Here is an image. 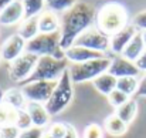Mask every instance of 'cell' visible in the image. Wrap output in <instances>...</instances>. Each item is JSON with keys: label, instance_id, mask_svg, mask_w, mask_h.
Returning <instances> with one entry per match:
<instances>
[{"label": "cell", "instance_id": "6da1fadb", "mask_svg": "<svg viewBox=\"0 0 146 138\" xmlns=\"http://www.w3.org/2000/svg\"><path fill=\"white\" fill-rule=\"evenodd\" d=\"M97 10L91 3L77 1L68 11H65L61 17V47L67 50L71 47L77 37L84 33L87 29L95 24Z\"/></svg>", "mask_w": 146, "mask_h": 138}, {"label": "cell", "instance_id": "7a4b0ae2", "mask_svg": "<svg viewBox=\"0 0 146 138\" xmlns=\"http://www.w3.org/2000/svg\"><path fill=\"white\" fill-rule=\"evenodd\" d=\"M128 10L123 4L116 1L105 3L97 11L95 27L108 37L113 36L116 31L123 29L128 23Z\"/></svg>", "mask_w": 146, "mask_h": 138}, {"label": "cell", "instance_id": "3957f363", "mask_svg": "<svg viewBox=\"0 0 146 138\" xmlns=\"http://www.w3.org/2000/svg\"><path fill=\"white\" fill-rule=\"evenodd\" d=\"M72 86H74V83H72L70 71L67 68L62 73V76L58 78L57 86H55L54 91L51 94L50 100L44 104L51 117L62 113L71 104V101L74 98V87Z\"/></svg>", "mask_w": 146, "mask_h": 138}, {"label": "cell", "instance_id": "277c9868", "mask_svg": "<svg viewBox=\"0 0 146 138\" xmlns=\"http://www.w3.org/2000/svg\"><path fill=\"white\" fill-rule=\"evenodd\" d=\"M68 67L70 64L67 58H54L50 56L38 57V61L33 74L21 86L27 83H33V81H57Z\"/></svg>", "mask_w": 146, "mask_h": 138}, {"label": "cell", "instance_id": "5b68a950", "mask_svg": "<svg viewBox=\"0 0 146 138\" xmlns=\"http://www.w3.org/2000/svg\"><path fill=\"white\" fill-rule=\"evenodd\" d=\"M26 51L33 53L38 57L50 56L54 58H65V53L61 47V33H40L34 39L29 40Z\"/></svg>", "mask_w": 146, "mask_h": 138}, {"label": "cell", "instance_id": "8992f818", "mask_svg": "<svg viewBox=\"0 0 146 138\" xmlns=\"http://www.w3.org/2000/svg\"><path fill=\"white\" fill-rule=\"evenodd\" d=\"M109 66H111V58L105 56V57L90 60V61H85V63L71 64L68 67V71H70L72 83L80 84V83L95 80L98 76L108 71Z\"/></svg>", "mask_w": 146, "mask_h": 138}, {"label": "cell", "instance_id": "52a82bcc", "mask_svg": "<svg viewBox=\"0 0 146 138\" xmlns=\"http://www.w3.org/2000/svg\"><path fill=\"white\" fill-rule=\"evenodd\" d=\"M38 61V56L24 51L20 57H17L14 61L10 63L9 66V77L14 83L23 84L34 71Z\"/></svg>", "mask_w": 146, "mask_h": 138}, {"label": "cell", "instance_id": "ba28073f", "mask_svg": "<svg viewBox=\"0 0 146 138\" xmlns=\"http://www.w3.org/2000/svg\"><path fill=\"white\" fill-rule=\"evenodd\" d=\"M58 81V80H57ZM57 81H33L21 86V91L27 101L46 104L54 91Z\"/></svg>", "mask_w": 146, "mask_h": 138}, {"label": "cell", "instance_id": "9c48e42d", "mask_svg": "<svg viewBox=\"0 0 146 138\" xmlns=\"http://www.w3.org/2000/svg\"><path fill=\"white\" fill-rule=\"evenodd\" d=\"M74 44L87 47L90 50H95V51L105 54V51L109 50V37L106 34H104L101 30H98L95 26H92V27L87 29L84 33H81L77 37Z\"/></svg>", "mask_w": 146, "mask_h": 138}, {"label": "cell", "instance_id": "30bf717a", "mask_svg": "<svg viewBox=\"0 0 146 138\" xmlns=\"http://www.w3.org/2000/svg\"><path fill=\"white\" fill-rule=\"evenodd\" d=\"M108 73L116 78H122V77H138L141 71L138 70L133 61H129L119 54L111 58V66L108 68Z\"/></svg>", "mask_w": 146, "mask_h": 138}, {"label": "cell", "instance_id": "8fae6325", "mask_svg": "<svg viewBox=\"0 0 146 138\" xmlns=\"http://www.w3.org/2000/svg\"><path fill=\"white\" fill-rule=\"evenodd\" d=\"M26 44L27 42L20 37L17 33L11 34L0 47V54H1V60L4 61H14L17 57H20L24 51H26Z\"/></svg>", "mask_w": 146, "mask_h": 138}, {"label": "cell", "instance_id": "7c38bea8", "mask_svg": "<svg viewBox=\"0 0 146 138\" xmlns=\"http://www.w3.org/2000/svg\"><path fill=\"white\" fill-rule=\"evenodd\" d=\"M139 30L133 24H126L123 29H121L119 31H116L113 36L109 37V50L112 53H115L116 56L122 54L125 47L129 44V42L135 37V34Z\"/></svg>", "mask_w": 146, "mask_h": 138}, {"label": "cell", "instance_id": "4fadbf2b", "mask_svg": "<svg viewBox=\"0 0 146 138\" xmlns=\"http://www.w3.org/2000/svg\"><path fill=\"white\" fill-rule=\"evenodd\" d=\"M64 53H65V58L68 61H71V64L85 63V61H90V60L105 57L104 53H99V51H95V50H90V48L82 46H75V44H72L67 50H64Z\"/></svg>", "mask_w": 146, "mask_h": 138}, {"label": "cell", "instance_id": "5bb4252c", "mask_svg": "<svg viewBox=\"0 0 146 138\" xmlns=\"http://www.w3.org/2000/svg\"><path fill=\"white\" fill-rule=\"evenodd\" d=\"M24 9L20 0H14L7 7L0 11V24L1 26H14L24 20Z\"/></svg>", "mask_w": 146, "mask_h": 138}, {"label": "cell", "instance_id": "9a60e30c", "mask_svg": "<svg viewBox=\"0 0 146 138\" xmlns=\"http://www.w3.org/2000/svg\"><path fill=\"white\" fill-rule=\"evenodd\" d=\"M26 111L29 113V115H30V118H31L33 127L44 128V127H47V125H48L51 115H50V113L47 111V108H46V105H44V104L27 101Z\"/></svg>", "mask_w": 146, "mask_h": 138}, {"label": "cell", "instance_id": "2e32d148", "mask_svg": "<svg viewBox=\"0 0 146 138\" xmlns=\"http://www.w3.org/2000/svg\"><path fill=\"white\" fill-rule=\"evenodd\" d=\"M38 29L40 33H55L61 29V20L58 19L57 13L51 10H44L38 16Z\"/></svg>", "mask_w": 146, "mask_h": 138}, {"label": "cell", "instance_id": "e0dca14e", "mask_svg": "<svg viewBox=\"0 0 146 138\" xmlns=\"http://www.w3.org/2000/svg\"><path fill=\"white\" fill-rule=\"evenodd\" d=\"M145 48L146 47H145V43H143V39H142V34H141V31H138L135 34V37L129 42V44L125 47V50L122 51L121 56H123L126 60L135 63L138 60V57L143 53Z\"/></svg>", "mask_w": 146, "mask_h": 138}, {"label": "cell", "instance_id": "ac0fdd59", "mask_svg": "<svg viewBox=\"0 0 146 138\" xmlns=\"http://www.w3.org/2000/svg\"><path fill=\"white\" fill-rule=\"evenodd\" d=\"M116 81H118V78L113 77L112 74H109V73L106 71V73L98 76L95 80H92V86L95 87V90H97L99 94L108 97L111 92L116 88Z\"/></svg>", "mask_w": 146, "mask_h": 138}, {"label": "cell", "instance_id": "d6986e66", "mask_svg": "<svg viewBox=\"0 0 146 138\" xmlns=\"http://www.w3.org/2000/svg\"><path fill=\"white\" fill-rule=\"evenodd\" d=\"M104 130L112 137H121L128 131V124H125L115 113L108 115L104 121Z\"/></svg>", "mask_w": 146, "mask_h": 138}, {"label": "cell", "instance_id": "ffe728a7", "mask_svg": "<svg viewBox=\"0 0 146 138\" xmlns=\"http://www.w3.org/2000/svg\"><path fill=\"white\" fill-rule=\"evenodd\" d=\"M1 102L16 108V110H24L27 105V100L21 88H10L4 94H1Z\"/></svg>", "mask_w": 146, "mask_h": 138}, {"label": "cell", "instance_id": "44dd1931", "mask_svg": "<svg viewBox=\"0 0 146 138\" xmlns=\"http://www.w3.org/2000/svg\"><path fill=\"white\" fill-rule=\"evenodd\" d=\"M17 34L20 37H23L26 42L34 39L37 34H40V29H38V16L37 17H30V19H24L20 26H19V31Z\"/></svg>", "mask_w": 146, "mask_h": 138}, {"label": "cell", "instance_id": "7402d4cb", "mask_svg": "<svg viewBox=\"0 0 146 138\" xmlns=\"http://www.w3.org/2000/svg\"><path fill=\"white\" fill-rule=\"evenodd\" d=\"M115 114L125 123V124H131L133 120H135V117H136V114H138V101L135 100V98H129L125 104H122L121 107H118L116 110H115Z\"/></svg>", "mask_w": 146, "mask_h": 138}, {"label": "cell", "instance_id": "603a6c76", "mask_svg": "<svg viewBox=\"0 0 146 138\" xmlns=\"http://www.w3.org/2000/svg\"><path fill=\"white\" fill-rule=\"evenodd\" d=\"M24 9V17H37L46 10V0H20Z\"/></svg>", "mask_w": 146, "mask_h": 138}, {"label": "cell", "instance_id": "cb8c5ba5", "mask_svg": "<svg viewBox=\"0 0 146 138\" xmlns=\"http://www.w3.org/2000/svg\"><path fill=\"white\" fill-rule=\"evenodd\" d=\"M138 87H139L138 77H122V78H118L116 81V88L131 98L132 95H136Z\"/></svg>", "mask_w": 146, "mask_h": 138}, {"label": "cell", "instance_id": "d4e9b609", "mask_svg": "<svg viewBox=\"0 0 146 138\" xmlns=\"http://www.w3.org/2000/svg\"><path fill=\"white\" fill-rule=\"evenodd\" d=\"M19 110L0 101V128L6 125H16Z\"/></svg>", "mask_w": 146, "mask_h": 138}, {"label": "cell", "instance_id": "484cf974", "mask_svg": "<svg viewBox=\"0 0 146 138\" xmlns=\"http://www.w3.org/2000/svg\"><path fill=\"white\" fill-rule=\"evenodd\" d=\"M75 3L77 0H46V7L54 13H65Z\"/></svg>", "mask_w": 146, "mask_h": 138}, {"label": "cell", "instance_id": "4316f807", "mask_svg": "<svg viewBox=\"0 0 146 138\" xmlns=\"http://www.w3.org/2000/svg\"><path fill=\"white\" fill-rule=\"evenodd\" d=\"M16 127L20 130V131H26L29 128L33 127V123H31V118L29 115V113L24 110H19L17 113V120H16Z\"/></svg>", "mask_w": 146, "mask_h": 138}, {"label": "cell", "instance_id": "83f0119b", "mask_svg": "<svg viewBox=\"0 0 146 138\" xmlns=\"http://www.w3.org/2000/svg\"><path fill=\"white\" fill-rule=\"evenodd\" d=\"M106 98H108V102H109V104H111L115 110H116L118 107H121L122 104H125V102H126L131 97H128L126 94H123L122 91H119L118 88H115V90L111 92Z\"/></svg>", "mask_w": 146, "mask_h": 138}, {"label": "cell", "instance_id": "f1b7e54d", "mask_svg": "<svg viewBox=\"0 0 146 138\" xmlns=\"http://www.w3.org/2000/svg\"><path fill=\"white\" fill-rule=\"evenodd\" d=\"M67 125H68V124H64V123H52V124L48 127L47 133L54 138H62L65 135Z\"/></svg>", "mask_w": 146, "mask_h": 138}, {"label": "cell", "instance_id": "f546056e", "mask_svg": "<svg viewBox=\"0 0 146 138\" xmlns=\"http://www.w3.org/2000/svg\"><path fill=\"white\" fill-rule=\"evenodd\" d=\"M84 138H104V130H102V127L95 124V123L87 125L85 127V131H84Z\"/></svg>", "mask_w": 146, "mask_h": 138}, {"label": "cell", "instance_id": "4dcf8cb0", "mask_svg": "<svg viewBox=\"0 0 146 138\" xmlns=\"http://www.w3.org/2000/svg\"><path fill=\"white\" fill-rule=\"evenodd\" d=\"M20 133L16 125H6L0 128V138H19Z\"/></svg>", "mask_w": 146, "mask_h": 138}, {"label": "cell", "instance_id": "1f68e13d", "mask_svg": "<svg viewBox=\"0 0 146 138\" xmlns=\"http://www.w3.org/2000/svg\"><path fill=\"white\" fill-rule=\"evenodd\" d=\"M43 128H37V127H31L26 131H21L19 138H43Z\"/></svg>", "mask_w": 146, "mask_h": 138}, {"label": "cell", "instance_id": "d6a6232c", "mask_svg": "<svg viewBox=\"0 0 146 138\" xmlns=\"http://www.w3.org/2000/svg\"><path fill=\"white\" fill-rule=\"evenodd\" d=\"M132 24L139 30V31H142V30H146V10L143 11H141V13H138L135 17H133V20H132Z\"/></svg>", "mask_w": 146, "mask_h": 138}, {"label": "cell", "instance_id": "836d02e7", "mask_svg": "<svg viewBox=\"0 0 146 138\" xmlns=\"http://www.w3.org/2000/svg\"><path fill=\"white\" fill-rule=\"evenodd\" d=\"M135 64H136V67H138L139 71L146 73V48L143 50V53L138 57V60L135 61Z\"/></svg>", "mask_w": 146, "mask_h": 138}, {"label": "cell", "instance_id": "e575fe53", "mask_svg": "<svg viewBox=\"0 0 146 138\" xmlns=\"http://www.w3.org/2000/svg\"><path fill=\"white\" fill-rule=\"evenodd\" d=\"M138 97H146V74L139 80V87L136 91Z\"/></svg>", "mask_w": 146, "mask_h": 138}, {"label": "cell", "instance_id": "d590c367", "mask_svg": "<svg viewBox=\"0 0 146 138\" xmlns=\"http://www.w3.org/2000/svg\"><path fill=\"white\" fill-rule=\"evenodd\" d=\"M62 138H80L78 137V133H77V130L72 127V125H67V131H65V135Z\"/></svg>", "mask_w": 146, "mask_h": 138}, {"label": "cell", "instance_id": "8d00e7d4", "mask_svg": "<svg viewBox=\"0 0 146 138\" xmlns=\"http://www.w3.org/2000/svg\"><path fill=\"white\" fill-rule=\"evenodd\" d=\"M14 0H0V11L4 9V7H7L10 3H13Z\"/></svg>", "mask_w": 146, "mask_h": 138}, {"label": "cell", "instance_id": "74e56055", "mask_svg": "<svg viewBox=\"0 0 146 138\" xmlns=\"http://www.w3.org/2000/svg\"><path fill=\"white\" fill-rule=\"evenodd\" d=\"M141 34H142V39H143V43H145V47H146V30H142Z\"/></svg>", "mask_w": 146, "mask_h": 138}, {"label": "cell", "instance_id": "f35d334b", "mask_svg": "<svg viewBox=\"0 0 146 138\" xmlns=\"http://www.w3.org/2000/svg\"><path fill=\"white\" fill-rule=\"evenodd\" d=\"M43 138H54V137H51L47 131H44V134H43Z\"/></svg>", "mask_w": 146, "mask_h": 138}, {"label": "cell", "instance_id": "ab89813d", "mask_svg": "<svg viewBox=\"0 0 146 138\" xmlns=\"http://www.w3.org/2000/svg\"><path fill=\"white\" fill-rule=\"evenodd\" d=\"M0 61H1V54H0Z\"/></svg>", "mask_w": 146, "mask_h": 138}]
</instances>
